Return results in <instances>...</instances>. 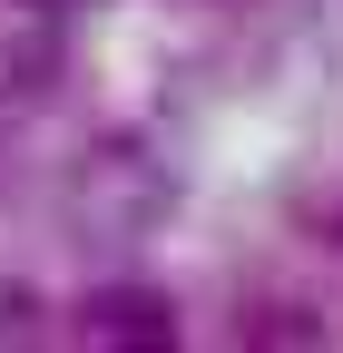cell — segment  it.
I'll list each match as a JSON object with an SVG mask.
<instances>
[{"mask_svg":"<svg viewBox=\"0 0 343 353\" xmlns=\"http://www.w3.org/2000/svg\"><path fill=\"white\" fill-rule=\"evenodd\" d=\"M236 343L245 353H275V343H324V314L294 294H245L236 304Z\"/></svg>","mask_w":343,"mask_h":353,"instance_id":"obj_2","label":"cell"},{"mask_svg":"<svg viewBox=\"0 0 343 353\" xmlns=\"http://www.w3.org/2000/svg\"><path fill=\"white\" fill-rule=\"evenodd\" d=\"M304 236H314L324 255H343V187H314V196H304Z\"/></svg>","mask_w":343,"mask_h":353,"instance_id":"obj_3","label":"cell"},{"mask_svg":"<svg viewBox=\"0 0 343 353\" xmlns=\"http://www.w3.org/2000/svg\"><path fill=\"white\" fill-rule=\"evenodd\" d=\"M69 334L79 343H177L187 324H177V304H167L157 285L118 275V285H89V294L69 304Z\"/></svg>","mask_w":343,"mask_h":353,"instance_id":"obj_1","label":"cell"}]
</instances>
